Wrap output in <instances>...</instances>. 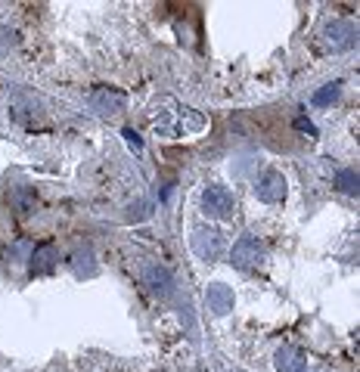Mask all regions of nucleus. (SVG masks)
<instances>
[{
    "instance_id": "obj_1",
    "label": "nucleus",
    "mask_w": 360,
    "mask_h": 372,
    "mask_svg": "<svg viewBox=\"0 0 360 372\" xmlns=\"http://www.w3.org/2000/svg\"><path fill=\"white\" fill-rule=\"evenodd\" d=\"M202 208H205L208 217H217V221H230L233 211H236V202H233V192L227 186H208L202 192Z\"/></svg>"
},
{
    "instance_id": "obj_2",
    "label": "nucleus",
    "mask_w": 360,
    "mask_h": 372,
    "mask_svg": "<svg viewBox=\"0 0 360 372\" xmlns=\"http://www.w3.org/2000/svg\"><path fill=\"white\" fill-rule=\"evenodd\" d=\"M261 261H264V245L255 236H242L230 252V264L236 270H255Z\"/></svg>"
},
{
    "instance_id": "obj_3",
    "label": "nucleus",
    "mask_w": 360,
    "mask_h": 372,
    "mask_svg": "<svg viewBox=\"0 0 360 372\" xmlns=\"http://www.w3.org/2000/svg\"><path fill=\"white\" fill-rule=\"evenodd\" d=\"M41 112H44V103L31 90H16L13 97H10V115L19 124L37 121V118H41Z\"/></svg>"
},
{
    "instance_id": "obj_4",
    "label": "nucleus",
    "mask_w": 360,
    "mask_h": 372,
    "mask_svg": "<svg viewBox=\"0 0 360 372\" xmlns=\"http://www.w3.org/2000/svg\"><path fill=\"white\" fill-rule=\"evenodd\" d=\"M140 276H143V285H150V292L159 294V298H168V294L174 292V276H171L162 264L143 261L140 264Z\"/></svg>"
},
{
    "instance_id": "obj_5",
    "label": "nucleus",
    "mask_w": 360,
    "mask_h": 372,
    "mask_svg": "<svg viewBox=\"0 0 360 372\" xmlns=\"http://www.w3.org/2000/svg\"><path fill=\"white\" fill-rule=\"evenodd\" d=\"M193 252L199 254L202 261H217L224 254V239L217 230L208 227H196L193 230Z\"/></svg>"
},
{
    "instance_id": "obj_6",
    "label": "nucleus",
    "mask_w": 360,
    "mask_h": 372,
    "mask_svg": "<svg viewBox=\"0 0 360 372\" xmlns=\"http://www.w3.org/2000/svg\"><path fill=\"white\" fill-rule=\"evenodd\" d=\"M323 37L332 50H351L357 44V25L348 19H332L330 25L323 28Z\"/></svg>"
},
{
    "instance_id": "obj_7",
    "label": "nucleus",
    "mask_w": 360,
    "mask_h": 372,
    "mask_svg": "<svg viewBox=\"0 0 360 372\" xmlns=\"http://www.w3.org/2000/svg\"><path fill=\"white\" fill-rule=\"evenodd\" d=\"M90 106L97 115H119L128 106V97L115 87H97L90 93Z\"/></svg>"
},
{
    "instance_id": "obj_8",
    "label": "nucleus",
    "mask_w": 360,
    "mask_h": 372,
    "mask_svg": "<svg viewBox=\"0 0 360 372\" xmlns=\"http://www.w3.org/2000/svg\"><path fill=\"white\" fill-rule=\"evenodd\" d=\"M255 192H258V199L261 202L277 205V202L286 199V177L280 174V170H264L261 180H258V186H255Z\"/></svg>"
},
{
    "instance_id": "obj_9",
    "label": "nucleus",
    "mask_w": 360,
    "mask_h": 372,
    "mask_svg": "<svg viewBox=\"0 0 360 372\" xmlns=\"http://www.w3.org/2000/svg\"><path fill=\"white\" fill-rule=\"evenodd\" d=\"M205 304L215 316H227L233 310V289L224 283H211L205 292Z\"/></svg>"
},
{
    "instance_id": "obj_10",
    "label": "nucleus",
    "mask_w": 360,
    "mask_h": 372,
    "mask_svg": "<svg viewBox=\"0 0 360 372\" xmlns=\"http://www.w3.org/2000/svg\"><path fill=\"white\" fill-rule=\"evenodd\" d=\"M28 261H31V273H35V276H47V273H53V270H56V248H53L50 242L31 248Z\"/></svg>"
},
{
    "instance_id": "obj_11",
    "label": "nucleus",
    "mask_w": 360,
    "mask_h": 372,
    "mask_svg": "<svg viewBox=\"0 0 360 372\" xmlns=\"http://www.w3.org/2000/svg\"><path fill=\"white\" fill-rule=\"evenodd\" d=\"M304 366H308V360H304V351H299V347L286 345L277 351V369L280 372H304Z\"/></svg>"
},
{
    "instance_id": "obj_12",
    "label": "nucleus",
    "mask_w": 360,
    "mask_h": 372,
    "mask_svg": "<svg viewBox=\"0 0 360 372\" xmlns=\"http://www.w3.org/2000/svg\"><path fill=\"white\" fill-rule=\"evenodd\" d=\"M72 270H75V276H93L97 273V258H93V248L90 245H81V248H75V254H72Z\"/></svg>"
},
{
    "instance_id": "obj_13",
    "label": "nucleus",
    "mask_w": 360,
    "mask_h": 372,
    "mask_svg": "<svg viewBox=\"0 0 360 372\" xmlns=\"http://www.w3.org/2000/svg\"><path fill=\"white\" fill-rule=\"evenodd\" d=\"M10 205L19 214H31L35 211V192H31L28 186H13L10 190Z\"/></svg>"
},
{
    "instance_id": "obj_14",
    "label": "nucleus",
    "mask_w": 360,
    "mask_h": 372,
    "mask_svg": "<svg viewBox=\"0 0 360 372\" xmlns=\"http://www.w3.org/2000/svg\"><path fill=\"white\" fill-rule=\"evenodd\" d=\"M339 93H342V81H332V84H323L317 93H314V106H330L339 99Z\"/></svg>"
},
{
    "instance_id": "obj_15",
    "label": "nucleus",
    "mask_w": 360,
    "mask_h": 372,
    "mask_svg": "<svg viewBox=\"0 0 360 372\" xmlns=\"http://www.w3.org/2000/svg\"><path fill=\"white\" fill-rule=\"evenodd\" d=\"M335 186H339L345 196H357V170H351V168L339 170V174H335Z\"/></svg>"
},
{
    "instance_id": "obj_16",
    "label": "nucleus",
    "mask_w": 360,
    "mask_h": 372,
    "mask_svg": "<svg viewBox=\"0 0 360 372\" xmlns=\"http://www.w3.org/2000/svg\"><path fill=\"white\" fill-rule=\"evenodd\" d=\"M10 46H13V31L0 25V56H4V53L10 50Z\"/></svg>"
},
{
    "instance_id": "obj_17",
    "label": "nucleus",
    "mask_w": 360,
    "mask_h": 372,
    "mask_svg": "<svg viewBox=\"0 0 360 372\" xmlns=\"http://www.w3.org/2000/svg\"><path fill=\"white\" fill-rule=\"evenodd\" d=\"M121 134H124V140H128V146H131V149H143V140H140V134H134L131 128H124Z\"/></svg>"
},
{
    "instance_id": "obj_18",
    "label": "nucleus",
    "mask_w": 360,
    "mask_h": 372,
    "mask_svg": "<svg viewBox=\"0 0 360 372\" xmlns=\"http://www.w3.org/2000/svg\"><path fill=\"white\" fill-rule=\"evenodd\" d=\"M22 252H28V242H16L13 248H10V252H6V261H13V258H19V254Z\"/></svg>"
},
{
    "instance_id": "obj_19",
    "label": "nucleus",
    "mask_w": 360,
    "mask_h": 372,
    "mask_svg": "<svg viewBox=\"0 0 360 372\" xmlns=\"http://www.w3.org/2000/svg\"><path fill=\"white\" fill-rule=\"evenodd\" d=\"M295 128H299V130H308V134H317V128H314V124H311L308 118H295Z\"/></svg>"
}]
</instances>
